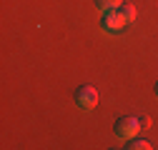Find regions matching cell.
<instances>
[{"label":"cell","mask_w":158,"mask_h":150,"mask_svg":"<svg viewBox=\"0 0 158 150\" xmlns=\"http://www.w3.org/2000/svg\"><path fill=\"white\" fill-rule=\"evenodd\" d=\"M141 128H143V125H141V120H138L135 115H123V118H118V120H115V125H113L115 135H118V138H123V140L135 138Z\"/></svg>","instance_id":"1"},{"label":"cell","mask_w":158,"mask_h":150,"mask_svg":"<svg viewBox=\"0 0 158 150\" xmlns=\"http://www.w3.org/2000/svg\"><path fill=\"white\" fill-rule=\"evenodd\" d=\"M156 95H158V83H156Z\"/></svg>","instance_id":"7"},{"label":"cell","mask_w":158,"mask_h":150,"mask_svg":"<svg viewBox=\"0 0 158 150\" xmlns=\"http://www.w3.org/2000/svg\"><path fill=\"white\" fill-rule=\"evenodd\" d=\"M75 103L81 105L83 110L95 108V105H98V90H95L93 85H81V88L75 90Z\"/></svg>","instance_id":"3"},{"label":"cell","mask_w":158,"mask_h":150,"mask_svg":"<svg viewBox=\"0 0 158 150\" xmlns=\"http://www.w3.org/2000/svg\"><path fill=\"white\" fill-rule=\"evenodd\" d=\"M121 13H123V18H126L128 23H133V20H135V5L123 3V5H121Z\"/></svg>","instance_id":"6"},{"label":"cell","mask_w":158,"mask_h":150,"mask_svg":"<svg viewBox=\"0 0 158 150\" xmlns=\"http://www.w3.org/2000/svg\"><path fill=\"white\" fill-rule=\"evenodd\" d=\"M126 148H128V150H151V143L135 135V138H131V140H128V145H126Z\"/></svg>","instance_id":"5"},{"label":"cell","mask_w":158,"mask_h":150,"mask_svg":"<svg viewBox=\"0 0 158 150\" xmlns=\"http://www.w3.org/2000/svg\"><path fill=\"white\" fill-rule=\"evenodd\" d=\"M123 5V0H95V8L98 10H118V8H121Z\"/></svg>","instance_id":"4"},{"label":"cell","mask_w":158,"mask_h":150,"mask_svg":"<svg viewBox=\"0 0 158 150\" xmlns=\"http://www.w3.org/2000/svg\"><path fill=\"white\" fill-rule=\"evenodd\" d=\"M126 23H128V20L123 18L121 8H118V10H106L103 18H101V25H103L106 33H121V30L126 28Z\"/></svg>","instance_id":"2"}]
</instances>
